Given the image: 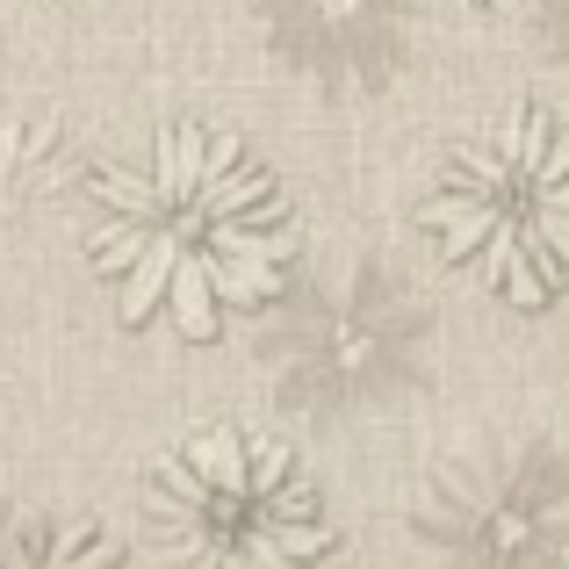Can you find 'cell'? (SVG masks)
<instances>
[{
  "label": "cell",
  "instance_id": "6da1fadb",
  "mask_svg": "<svg viewBox=\"0 0 569 569\" xmlns=\"http://www.w3.org/2000/svg\"><path fill=\"white\" fill-rule=\"evenodd\" d=\"M87 252L123 325H167L202 347L289 289L303 231L281 181L238 138L167 123L138 167L94 173Z\"/></svg>",
  "mask_w": 569,
  "mask_h": 569
},
{
  "label": "cell",
  "instance_id": "7a4b0ae2",
  "mask_svg": "<svg viewBox=\"0 0 569 569\" xmlns=\"http://www.w3.org/2000/svg\"><path fill=\"white\" fill-rule=\"evenodd\" d=\"M418 223L476 289L548 310L569 289V116L519 101L483 138L455 144Z\"/></svg>",
  "mask_w": 569,
  "mask_h": 569
},
{
  "label": "cell",
  "instance_id": "3957f363",
  "mask_svg": "<svg viewBox=\"0 0 569 569\" xmlns=\"http://www.w3.org/2000/svg\"><path fill=\"white\" fill-rule=\"evenodd\" d=\"M144 512L188 569H318L332 519L296 447L252 426H202L152 461Z\"/></svg>",
  "mask_w": 569,
  "mask_h": 569
},
{
  "label": "cell",
  "instance_id": "277c9868",
  "mask_svg": "<svg viewBox=\"0 0 569 569\" xmlns=\"http://www.w3.org/2000/svg\"><path fill=\"white\" fill-rule=\"evenodd\" d=\"M426 569H569V469L541 440L455 447L411 505Z\"/></svg>",
  "mask_w": 569,
  "mask_h": 569
},
{
  "label": "cell",
  "instance_id": "5b68a950",
  "mask_svg": "<svg viewBox=\"0 0 569 569\" xmlns=\"http://www.w3.org/2000/svg\"><path fill=\"white\" fill-rule=\"evenodd\" d=\"M0 569H123L109 533L72 512H0Z\"/></svg>",
  "mask_w": 569,
  "mask_h": 569
}]
</instances>
